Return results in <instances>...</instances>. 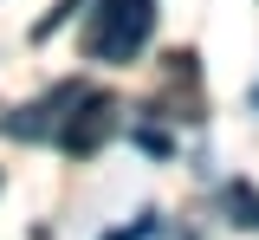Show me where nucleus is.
I'll list each match as a JSON object with an SVG mask.
<instances>
[{
	"label": "nucleus",
	"mask_w": 259,
	"mask_h": 240,
	"mask_svg": "<svg viewBox=\"0 0 259 240\" xmlns=\"http://www.w3.org/2000/svg\"><path fill=\"white\" fill-rule=\"evenodd\" d=\"M253 104H259V91H253Z\"/></svg>",
	"instance_id": "nucleus-3"
},
{
	"label": "nucleus",
	"mask_w": 259,
	"mask_h": 240,
	"mask_svg": "<svg viewBox=\"0 0 259 240\" xmlns=\"http://www.w3.org/2000/svg\"><path fill=\"white\" fill-rule=\"evenodd\" d=\"M149 26H156V0H97L84 52H91L97 65H130L149 46Z\"/></svg>",
	"instance_id": "nucleus-1"
},
{
	"label": "nucleus",
	"mask_w": 259,
	"mask_h": 240,
	"mask_svg": "<svg viewBox=\"0 0 259 240\" xmlns=\"http://www.w3.org/2000/svg\"><path fill=\"white\" fill-rule=\"evenodd\" d=\"M117 130V104L110 98H97V91H84V98L65 110V124H59V143L71 149V156H91V149H104V137Z\"/></svg>",
	"instance_id": "nucleus-2"
}]
</instances>
